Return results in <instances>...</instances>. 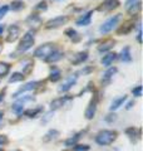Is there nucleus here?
<instances>
[{"instance_id": "obj_1", "label": "nucleus", "mask_w": 143, "mask_h": 151, "mask_svg": "<svg viewBox=\"0 0 143 151\" xmlns=\"http://www.w3.org/2000/svg\"><path fill=\"white\" fill-rule=\"evenodd\" d=\"M118 134L113 130H103L95 136V142L99 146H107L116 141Z\"/></svg>"}, {"instance_id": "obj_2", "label": "nucleus", "mask_w": 143, "mask_h": 151, "mask_svg": "<svg viewBox=\"0 0 143 151\" xmlns=\"http://www.w3.org/2000/svg\"><path fill=\"white\" fill-rule=\"evenodd\" d=\"M119 20H121V14H117V15L111 17V18L108 19V20H106L101 27H99V32L103 33V34H106V33H109L111 30H113L114 28H116V25L118 24Z\"/></svg>"}, {"instance_id": "obj_3", "label": "nucleus", "mask_w": 143, "mask_h": 151, "mask_svg": "<svg viewBox=\"0 0 143 151\" xmlns=\"http://www.w3.org/2000/svg\"><path fill=\"white\" fill-rule=\"evenodd\" d=\"M34 44V32H28L18 45V52H26Z\"/></svg>"}, {"instance_id": "obj_4", "label": "nucleus", "mask_w": 143, "mask_h": 151, "mask_svg": "<svg viewBox=\"0 0 143 151\" xmlns=\"http://www.w3.org/2000/svg\"><path fill=\"white\" fill-rule=\"evenodd\" d=\"M53 50H55L54 44L46 43V44H43L40 47H38V48L35 49V52H34V55L38 57V58H44L45 59Z\"/></svg>"}, {"instance_id": "obj_5", "label": "nucleus", "mask_w": 143, "mask_h": 151, "mask_svg": "<svg viewBox=\"0 0 143 151\" xmlns=\"http://www.w3.org/2000/svg\"><path fill=\"white\" fill-rule=\"evenodd\" d=\"M66 22H68V17L60 15V17H56L54 19H51V20H49L45 24V27L48 28V29H53V28H59L61 25H64Z\"/></svg>"}, {"instance_id": "obj_6", "label": "nucleus", "mask_w": 143, "mask_h": 151, "mask_svg": "<svg viewBox=\"0 0 143 151\" xmlns=\"http://www.w3.org/2000/svg\"><path fill=\"white\" fill-rule=\"evenodd\" d=\"M38 84H41V82H39V81H31V82H28L25 86H23L21 88H19L18 91L14 93V96L13 97H15V98H18L19 96H20L21 93H24V92H28V91H33V89H35L36 87H38Z\"/></svg>"}, {"instance_id": "obj_7", "label": "nucleus", "mask_w": 143, "mask_h": 151, "mask_svg": "<svg viewBox=\"0 0 143 151\" xmlns=\"http://www.w3.org/2000/svg\"><path fill=\"white\" fill-rule=\"evenodd\" d=\"M77 79H78V76L77 74H72L70 77L66 78V81L63 82V84L58 88V91L59 92H66V91H69V89L72 88V86H74L75 82H77Z\"/></svg>"}, {"instance_id": "obj_8", "label": "nucleus", "mask_w": 143, "mask_h": 151, "mask_svg": "<svg viewBox=\"0 0 143 151\" xmlns=\"http://www.w3.org/2000/svg\"><path fill=\"white\" fill-rule=\"evenodd\" d=\"M19 35H20V29H19V27L16 25H11L9 28V33H8V37H6V40L8 42H15Z\"/></svg>"}, {"instance_id": "obj_9", "label": "nucleus", "mask_w": 143, "mask_h": 151, "mask_svg": "<svg viewBox=\"0 0 143 151\" xmlns=\"http://www.w3.org/2000/svg\"><path fill=\"white\" fill-rule=\"evenodd\" d=\"M95 111H97V98L92 100V102H90L89 106L87 107V110H85V119L92 120L95 115Z\"/></svg>"}, {"instance_id": "obj_10", "label": "nucleus", "mask_w": 143, "mask_h": 151, "mask_svg": "<svg viewBox=\"0 0 143 151\" xmlns=\"http://www.w3.org/2000/svg\"><path fill=\"white\" fill-rule=\"evenodd\" d=\"M118 5H119L118 0H107L104 4H102V6H99L98 10L99 12H109V10H113V9L118 8Z\"/></svg>"}, {"instance_id": "obj_11", "label": "nucleus", "mask_w": 143, "mask_h": 151, "mask_svg": "<svg viewBox=\"0 0 143 151\" xmlns=\"http://www.w3.org/2000/svg\"><path fill=\"white\" fill-rule=\"evenodd\" d=\"M68 100H70V97H66V96L55 98V100H53V101L50 102V110H51V111L58 110V108H60L61 106H64V103L68 101Z\"/></svg>"}, {"instance_id": "obj_12", "label": "nucleus", "mask_w": 143, "mask_h": 151, "mask_svg": "<svg viewBox=\"0 0 143 151\" xmlns=\"http://www.w3.org/2000/svg\"><path fill=\"white\" fill-rule=\"evenodd\" d=\"M88 58V52H79L75 55H73V58H72V63L73 64H80L83 63L84 60H87Z\"/></svg>"}, {"instance_id": "obj_13", "label": "nucleus", "mask_w": 143, "mask_h": 151, "mask_svg": "<svg viewBox=\"0 0 143 151\" xmlns=\"http://www.w3.org/2000/svg\"><path fill=\"white\" fill-rule=\"evenodd\" d=\"M126 135L132 141H136L137 139H141V129H134V127H129L126 130Z\"/></svg>"}, {"instance_id": "obj_14", "label": "nucleus", "mask_w": 143, "mask_h": 151, "mask_svg": "<svg viewBox=\"0 0 143 151\" xmlns=\"http://www.w3.org/2000/svg\"><path fill=\"white\" fill-rule=\"evenodd\" d=\"M92 14H93V12H88V13H85L84 15H82L77 20V25H80V27L89 25L90 24V19H92Z\"/></svg>"}, {"instance_id": "obj_15", "label": "nucleus", "mask_w": 143, "mask_h": 151, "mask_svg": "<svg viewBox=\"0 0 143 151\" xmlns=\"http://www.w3.org/2000/svg\"><path fill=\"white\" fill-rule=\"evenodd\" d=\"M61 57H63V53H61L60 50H53L44 60L45 62H49V63H54V62H58L59 59H61Z\"/></svg>"}, {"instance_id": "obj_16", "label": "nucleus", "mask_w": 143, "mask_h": 151, "mask_svg": "<svg viewBox=\"0 0 143 151\" xmlns=\"http://www.w3.org/2000/svg\"><path fill=\"white\" fill-rule=\"evenodd\" d=\"M119 58H121L122 62L128 63L132 60V55H131V48L129 47H124L122 50H121V54H119Z\"/></svg>"}, {"instance_id": "obj_17", "label": "nucleus", "mask_w": 143, "mask_h": 151, "mask_svg": "<svg viewBox=\"0 0 143 151\" xmlns=\"http://www.w3.org/2000/svg\"><path fill=\"white\" fill-rule=\"evenodd\" d=\"M126 100H127V96H122V97H118V98H116V100H113V102L111 103V107H109V110L111 111L118 110L121 106H123V103L126 102Z\"/></svg>"}, {"instance_id": "obj_18", "label": "nucleus", "mask_w": 143, "mask_h": 151, "mask_svg": "<svg viewBox=\"0 0 143 151\" xmlns=\"http://www.w3.org/2000/svg\"><path fill=\"white\" fill-rule=\"evenodd\" d=\"M117 58V54L116 53H107L106 55H103V58H102V64L104 65V67H109L112 63H113V60Z\"/></svg>"}, {"instance_id": "obj_19", "label": "nucleus", "mask_w": 143, "mask_h": 151, "mask_svg": "<svg viewBox=\"0 0 143 151\" xmlns=\"http://www.w3.org/2000/svg\"><path fill=\"white\" fill-rule=\"evenodd\" d=\"M26 22H28V24H30L31 27L34 25V28H38L41 24V19L39 15H36V14H31V15L26 19Z\"/></svg>"}, {"instance_id": "obj_20", "label": "nucleus", "mask_w": 143, "mask_h": 151, "mask_svg": "<svg viewBox=\"0 0 143 151\" xmlns=\"http://www.w3.org/2000/svg\"><path fill=\"white\" fill-rule=\"evenodd\" d=\"M61 77V73H60V70L56 68V67H53L50 69V76H49V79L51 82H56V81H59Z\"/></svg>"}, {"instance_id": "obj_21", "label": "nucleus", "mask_w": 143, "mask_h": 151, "mask_svg": "<svg viewBox=\"0 0 143 151\" xmlns=\"http://www.w3.org/2000/svg\"><path fill=\"white\" fill-rule=\"evenodd\" d=\"M43 112V107H36V108H30V110L25 111V116H28L29 119H34V117H38L39 113Z\"/></svg>"}, {"instance_id": "obj_22", "label": "nucleus", "mask_w": 143, "mask_h": 151, "mask_svg": "<svg viewBox=\"0 0 143 151\" xmlns=\"http://www.w3.org/2000/svg\"><path fill=\"white\" fill-rule=\"evenodd\" d=\"M80 135H82V132H79V134L74 135V136H72V137H69V139H66V140H65V142H64V145L66 146V147H70V146L77 145L78 140L80 139Z\"/></svg>"}, {"instance_id": "obj_23", "label": "nucleus", "mask_w": 143, "mask_h": 151, "mask_svg": "<svg viewBox=\"0 0 143 151\" xmlns=\"http://www.w3.org/2000/svg\"><path fill=\"white\" fill-rule=\"evenodd\" d=\"M113 45H114V40L108 39V40H106V42H103V43L98 47V50H99V52H107V50L111 49Z\"/></svg>"}, {"instance_id": "obj_24", "label": "nucleus", "mask_w": 143, "mask_h": 151, "mask_svg": "<svg viewBox=\"0 0 143 151\" xmlns=\"http://www.w3.org/2000/svg\"><path fill=\"white\" fill-rule=\"evenodd\" d=\"M9 72H10V64L5 62H0V78L5 77Z\"/></svg>"}, {"instance_id": "obj_25", "label": "nucleus", "mask_w": 143, "mask_h": 151, "mask_svg": "<svg viewBox=\"0 0 143 151\" xmlns=\"http://www.w3.org/2000/svg\"><path fill=\"white\" fill-rule=\"evenodd\" d=\"M65 34L68 35L73 42H78V40L80 39V35L73 29V28H69V29H66V30H65Z\"/></svg>"}, {"instance_id": "obj_26", "label": "nucleus", "mask_w": 143, "mask_h": 151, "mask_svg": "<svg viewBox=\"0 0 143 151\" xmlns=\"http://www.w3.org/2000/svg\"><path fill=\"white\" fill-rule=\"evenodd\" d=\"M133 28H134V24H133V22H128V23H126V24L118 30V33H119V34H122V33H123V34H127V33H129V32L133 29Z\"/></svg>"}, {"instance_id": "obj_27", "label": "nucleus", "mask_w": 143, "mask_h": 151, "mask_svg": "<svg viewBox=\"0 0 143 151\" xmlns=\"http://www.w3.org/2000/svg\"><path fill=\"white\" fill-rule=\"evenodd\" d=\"M139 12H141V1H138L134 4V5L128 8V13H129L131 15H137Z\"/></svg>"}, {"instance_id": "obj_28", "label": "nucleus", "mask_w": 143, "mask_h": 151, "mask_svg": "<svg viewBox=\"0 0 143 151\" xmlns=\"http://www.w3.org/2000/svg\"><path fill=\"white\" fill-rule=\"evenodd\" d=\"M24 77H25V76H24L23 73H19V72L13 73V74H11V77L9 78V82H10V83H14V82H20V81H23V79H24Z\"/></svg>"}, {"instance_id": "obj_29", "label": "nucleus", "mask_w": 143, "mask_h": 151, "mask_svg": "<svg viewBox=\"0 0 143 151\" xmlns=\"http://www.w3.org/2000/svg\"><path fill=\"white\" fill-rule=\"evenodd\" d=\"M58 136H59V131H56V130H50V131L45 135L44 141H45V142H48V141H50V140H53V139H55V137H58Z\"/></svg>"}, {"instance_id": "obj_30", "label": "nucleus", "mask_w": 143, "mask_h": 151, "mask_svg": "<svg viewBox=\"0 0 143 151\" xmlns=\"http://www.w3.org/2000/svg\"><path fill=\"white\" fill-rule=\"evenodd\" d=\"M23 8H24V3L21 0H15V1L11 3V9L14 12H19V10H21Z\"/></svg>"}, {"instance_id": "obj_31", "label": "nucleus", "mask_w": 143, "mask_h": 151, "mask_svg": "<svg viewBox=\"0 0 143 151\" xmlns=\"http://www.w3.org/2000/svg\"><path fill=\"white\" fill-rule=\"evenodd\" d=\"M13 111L16 113V115H21L23 111H24V105H21V103H19L18 101L13 105Z\"/></svg>"}, {"instance_id": "obj_32", "label": "nucleus", "mask_w": 143, "mask_h": 151, "mask_svg": "<svg viewBox=\"0 0 143 151\" xmlns=\"http://www.w3.org/2000/svg\"><path fill=\"white\" fill-rule=\"evenodd\" d=\"M116 72H117V68H109L107 72L104 73L103 79H104V81H109V79H111V77H112V76L116 73Z\"/></svg>"}, {"instance_id": "obj_33", "label": "nucleus", "mask_w": 143, "mask_h": 151, "mask_svg": "<svg viewBox=\"0 0 143 151\" xmlns=\"http://www.w3.org/2000/svg\"><path fill=\"white\" fill-rule=\"evenodd\" d=\"M90 147L88 145H74V147H73V151H88Z\"/></svg>"}, {"instance_id": "obj_34", "label": "nucleus", "mask_w": 143, "mask_h": 151, "mask_svg": "<svg viewBox=\"0 0 143 151\" xmlns=\"http://www.w3.org/2000/svg\"><path fill=\"white\" fill-rule=\"evenodd\" d=\"M132 93H133V96H136V97H141L142 96V86H137L136 88H133Z\"/></svg>"}, {"instance_id": "obj_35", "label": "nucleus", "mask_w": 143, "mask_h": 151, "mask_svg": "<svg viewBox=\"0 0 143 151\" xmlns=\"http://www.w3.org/2000/svg\"><path fill=\"white\" fill-rule=\"evenodd\" d=\"M46 8H48V5H46V1H40L38 5L35 6V10H46Z\"/></svg>"}, {"instance_id": "obj_36", "label": "nucleus", "mask_w": 143, "mask_h": 151, "mask_svg": "<svg viewBox=\"0 0 143 151\" xmlns=\"http://www.w3.org/2000/svg\"><path fill=\"white\" fill-rule=\"evenodd\" d=\"M8 10H9V6H8V5H4V6L0 8V19H3L4 17L6 15Z\"/></svg>"}, {"instance_id": "obj_37", "label": "nucleus", "mask_w": 143, "mask_h": 151, "mask_svg": "<svg viewBox=\"0 0 143 151\" xmlns=\"http://www.w3.org/2000/svg\"><path fill=\"white\" fill-rule=\"evenodd\" d=\"M8 142H9L8 136H5V135H0V147H1V146H5Z\"/></svg>"}, {"instance_id": "obj_38", "label": "nucleus", "mask_w": 143, "mask_h": 151, "mask_svg": "<svg viewBox=\"0 0 143 151\" xmlns=\"http://www.w3.org/2000/svg\"><path fill=\"white\" fill-rule=\"evenodd\" d=\"M139 0H126V8L128 9L129 6H132V5H134L136 3H138Z\"/></svg>"}, {"instance_id": "obj_39", "label": "nucleus", "mask_w": 143, "mask_h": 151, "mask_svg": "<svg viewBox=\"0 0 143 151\" xmlns=\"http://www.w3.org/2000/svg\"><path fill=\"white\" fill-rule=\"evenodd\" d=\"M116 120V115H108L107 117H106V121L107 122H112V121H114Z\"/></svg>"}, {"instance_id": "obj_40", "label": "nucleus", "mask_w": 143, "mask_h": 151, "mask_svg": "<svg viewBox=\"0 0 143 151\" xmlns=\"http://www.w3.org/2000/svg\"><path fill=\"white\" fill-rule=\"evenodd\" d=\"M142 33H141V27H138V35H137V40H138V43H142Z\"/></svg>"}, {"instance_id": "obj_41", "label": "nucleus", "mask_w": 143, "mask_h": 151, "mask_svg": "<svg viewBox=\"0 0 143 151\" xmlns=\"http://www.w3.org/2000/svg\"><path fill=\"white\" fill-rule=\"evenodd\" d=\"M133 105H134V102H133V101L128 102V105L126 106V108H127V110H129V108H132V106H133Z\"/></svg>"}, {"instance_id": "obj_42", "label": "nucleus", "mask_w": 143, "mask_h": 151, "mask_svg": "<svg viewBox=\"0 0 143 151\" xmlns=\"http://www.w3.org/2000/svg\"><path fill=\"white\" fill-rule=\"evenodd\" d=\"M4 100V92H0V102Z\"/></svg>"}, {"instance_id": "obj_43", "label": "nucleus", "mask_w": 143, "mask_h": 151, "mask_svg": "<svg viewBox=\"0 0 143 151\" xmlns=\"http://www.w3.org/2000/svg\"><path fill=\"white\" fill-rule=\"evenodd\" d=\"M3 32H4V25H0V35H3Z\"/></svg>"}, {"instance_id": "obj_44", "label": "nucleus", "mask_w": 143, "mask_h": 151, "mask_svg": "<svg viewBox=\"0 0 143 151\" xmlns=\"http://www.w3.org/2000/svg\"><path fill=\"white\" fill-rule=\"evenodd\" d=\"M3 116H4V112L0 111V122H1V120H3Z\"/></svg>"}, {"instance_id": "obj_45", "label": "nucleus", "mask_w": 143, "mask_h": 151, "mask_svg": "<svg viewBox=\"0 0 143 151\" xmlns=\"http://www.w3.org/2000/svg\"><path fill=\"white\" fill-rule=\"evenodd\" d=\"M0 50H1V45H0Z\"/></svg>"}, {"instance_id": "obj_46", "label": "nucleus", "mask_w": 143, "mask_h": 151, "mask_svg": "<svg viewBox=\"0 0 143 151\" xmlns=\"http://www.w3.org/2000/svg\"><path fill=\"white\" fill-rule=\"evenodd\" d=\"M16 151H19V150H16Z\"/></svg>"}, {"instance_id": "obj_47", "label": "nucleus", "mask_w": 143, "mask_h": 151, "mask_svg": "<svg viewBox=\"0 0 143 151\" xmlns=\"http://www.w3.org/2000/svg\"><path fill=\"white\" fill-rule=\"evenodd\" d=\"M0 151H1V150H0Z\"/></svg>"}]
</instances>
